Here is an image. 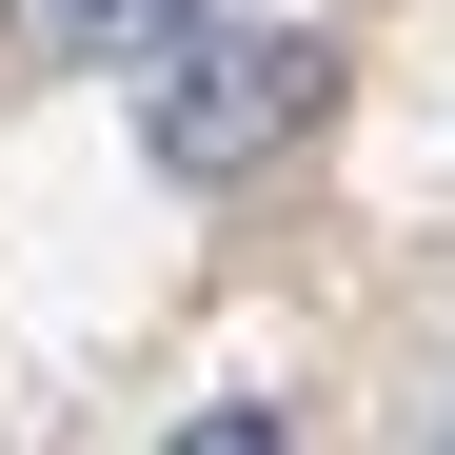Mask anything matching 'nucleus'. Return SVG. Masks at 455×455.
<instances>
[{"mask_svg":"<svg viewBox=\"0 0 455 455\" xmlns=\"http://www.w3.org/2000/svg\"><path fill=\"white\" fill-rule=\"evenodd\" d=\"M297 119H317V40H277V20H179L139 60V159L159 179H258Z\"/></svg>","mask_w":455,"mask_h":455,"instance_id":"f257e3e1","label":"nucleus"},{"mask_svg":"<svg viewBox=\"0 0 455 455\" xmlns=\"http://www.w3.org/2000/svg\"><path fill=\"white\" fill-rule=\"evenodd\" d=\"M40 40H80V60H159L179 40V0H20Z\"/></svg>","mask_w":455,"mask_h":455,"instance_id":"f03ea898","label":"nucleus"},{"mask_svg":"<svg viewBox=\"0 0 455 455\" xmlns=\"http://www.w3.org/2000/svg\"><path fill=\"white\" fill-rule=\"evenodd\" d=\"M159 455H297V435H277V396H198V416H179Z\"/></svg>","mask_w":455,"mask_h":455,"instance_id":"7ed1b4c3","label":"nucleus"},{"mask_svg":"<svg viewBox=\"0 0 455 455\" xmlns=\"http://www.w3.org/2000/svg\"><path fill=\"white\" fill-rule=\"evenodd\" d=\"M435 455H455V435H435Z\"/></svg>","mask_w":455,"mask_h":455,"instance_id":"20e7f679","label":"nucleus"}]
</instances>
